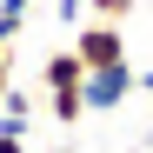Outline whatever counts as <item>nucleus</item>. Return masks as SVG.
<instances>
[{
	"label": "nucleus",
	"mask_w": 153,
	"mask_h": 153,
	"mask_svg": "<svg viewBox=\"0 0 153 153\" xmlns=\"http://www.w3.org/2000/svg\"><path fill=\"white\" fill-rule=\"evenodd\" d=\"M33 7V0H0V13H27Z\"/></svg>",
	"instance_id": "obj_10"
},
{
	"label": "nucleus",
	"mask_w": 153,
	"mask_h": 153,
	"mask_svg": "<svg viewBox=\"0 0 153 153\" xmlns=\"http://www.w3.org/2000/svg\"><path fill=\"white\" fill-rule=\"evenodd\" d=\"M0 153H27V140H20V133H0Z\"/></svg>",
	"instance_id": "obj_9"
},
{
	"label": "nucleus",
	"mask_w": 153,
	"mask_h": 153,
	"mask_svg": "<svg viewBox=\"0 0 153 153\" xmlns=\"http://www.w3.org/2000/svg\"><path fill=\"white\" fill-rule=\"evenodd\" d=\"M80 80H87L80 53H73V47H53V53H47V67H40V87H47V100H60V93H80Z\"/></svg>",
	"instance_id": "obj_3"
},
{
	"label": "nucleus",
	"mask_w": 153,
	"mask_h": 153,
	"mask_svg": "<svg viewBox=\"0 0 153 153\" xmlns=\"http://www.w3.org/2000/svg\"><path fill=\"white\" fill-rule=\"evenodd\" d=\"M27 27V13H0V47H13V33Z\"/></svg>",
	"instance_id": "obj_6"
},
{
	"label": "nucleus",
	"mask_w": 153,
	"mask_h": 153,
	"mask_svg": "<svg viewBox=\"0 0 153 153\" xmlns=\"http://www.w3.org/2000/svg\"><path fill=\"white\" fill-rule=\"evenodd\" d=\"M7 87H13V53L0 47V100H7Z\"/></svg>",
	"instance_id": "obj_7"
},
{
	"label": "nucleus",
	"mask_w": 153,
	"mask_h": 153,
	"mask_svg": "<svg viewBox=\"0 0 153 153\" xmlns=\"http://www.w3.org/2000/svg\"><path fill=\"white\" fill-rule=\"evenodd\" d=\"M133 0H87V20H107V27H126Z\"/></svg>",
	"instance_id": "obj_5"
},
{
	"label": "nucleus",
	"mask_w": 153,
	"mask_h": 153,
	"mask_svg": "<svg viewBox=\"0 0 153 153\" xmlns=\"http://www.w3.org/2000/svg\"><path fill=\"white\" fill-rule=\"evenodd\" d=\"M60 7V20H87V0H53Z\"/></svg>",
	"instance_id": "obj_8"
},
{
	"label": "nucleus",
	"mask_w": 153,
	"mask_h": 153,
	"mask_svg": "<svg viewBox=\"0 0 153 153\" xmlns=\"http://www.w3.org/2000/svg\"><path fill=\"white\" fill-rule=\"evenodd\" d=\"M133 87H140V73L120 60V67H100V73H87V80H80V100H87V113H113V107H120Z\"/></svg>",
	"instance_id": "obj_2"
},
{
	"label": "nucleus",
	"mask_w": 153,
	"mask_h": 153,
	"mask_svg": "<svg viewBox=\"0 0 153 153\" xmlns=\"http://www.w3.org/2000/svg\"><path fill=\"white\" fill-rule=\"evenodd\" d=\"M140 93H153V67H146V73H140Z\"/></svg>",
	"instance_id": "obj_11"
},
{
	"label": "nucleus",
	"mask_w": 153,
	"mask_h": 153,
	"mask_svg": "<svg viewBox=\"0 0 153 153\" xmlns=\"http://www.w3.org/2000/svg\"><path fill=\"white\" fill-rule=\"evenodd\" d=\"M67 47L80 53V67H87V73H100V67H120V60H126V33H120V27H107V20H80Z\"/></svg>",
	"instance_id": "obj_1"
},
{
	"label": "nucleus",
	"mask_w": 153,
	"mask_h": 153,
	"mask_svg": "<svg viewBox=\"0 0 153 153\" xmlns=\"http://www.w3.org/2000/svg\"><path fill=\"white\" fill-rule=\"evenodd\" d=\"M27 126H33V100L20 87H7V100H0V133H20V140H27Z\"/></svg>",
	"instance_id": "obj_4"
}]
</instances>
